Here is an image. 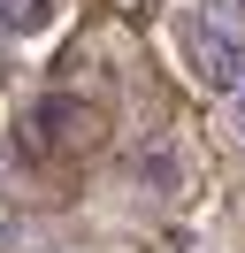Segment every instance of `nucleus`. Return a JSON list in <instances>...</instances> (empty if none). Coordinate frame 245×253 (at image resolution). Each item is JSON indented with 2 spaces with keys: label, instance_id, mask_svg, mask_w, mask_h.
<instances>
[{
  "label": "nucleus",
  "instance_id": "f257e3e1",
  "mask_svg": "<svg viewBox=\"0 0 245 253\" xmlns=\"http://www.w3.org/2000/svg\"><path fill=\"white\" fill-rule=\"evenodd\" d=\"M176 46H184V69H192L207 92L230 100L245 84V39L230 31L214 8H184V16H176Z\"/></svg>",
  "mask_w": 245,
  "mask_h": 253
},
{
  "label": "nucleus",
  "instance_id": "f03ea898",
  "mask_svg": "<svg viewBox=\"0 0 245 253\" xmlns=\"http://www.w3.org/2000/svg\"><path fill=\"white\" fill-rule=\"evenodd\" d=\"M130 169H138V184H146V192L176 200L184 176H192V161H184V146H176V138H161V130H153V138H138V146H130Z\"/></svg>",
  "mask_w": 245,
  "mask_h": 253
},
{
  "label": "nucleus",
  "instance_id": "7ed1b4c3",
  "mask_svg": "<svg viewBox=\"0 0 245 253\" xmlns=\"http://www.w3.org/2000/svg\"><path fill=\"white\" fill-rule=\"evenodd\" d=\"M39 16H46V0H0V23H8V31H31Z\"/></svg>",
  "mask_w": 245,
  "mask_h": 253
},
{
  "label": "nucleus",
  "instance_id": "20e7f679",
  "mask_svg": "<svg viewBox=\"0 0 245 253\" xmlns=\"http://www.w3.org/2000/svg\"><path fill=\"white\" fill-rule=\"evenodd\" d=\"M230 130H238V138H245V84H238V92H230Z\"/></svg>",
  "mask_w": 245,
  "mask_h": 253
}]
</instances>
